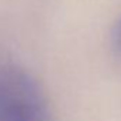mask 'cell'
Wrapping results in <instances>:
<instances>
[{"instance_id":"1","label":"cell","mask_w":121,"mask_h":121,"mask_svg":"<svg viewBox=\"0 0 121 121\" xmlns=\"http://www.w3.org/2000/svg\"><path fill=\"white\" fill-rule=\"evenodd\" d=\"M0 121H50L37 83L16 66H0Z\"/></svg>"},{"instance_id":"2","label":"cell","mask_w":121,"mask_h":121,"mask_svg":"<svg viewBox=\"0 0 121 121\" xmlns=\"http://www.w3.org/2000/svg\"><path fill=\"white\" fill-rule=\"evenodd\" d=\"M112 41H114V46L117 50L121 51V20L118 22L115 30H114V34H112Z\"/></svg>"}]
</instances>
